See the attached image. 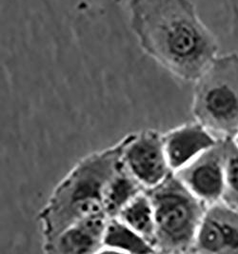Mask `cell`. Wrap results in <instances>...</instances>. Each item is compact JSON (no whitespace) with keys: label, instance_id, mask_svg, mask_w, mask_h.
<instances>
[{"label":"cell","instance_id":"7a4b0ae2","mask_svg":"<svg viewBox=\"0 0 238 254\" xmlns=\"http://www.w3.org/2000/svg\"><path fill=\"white\" fill-rule=\"evenodd\" d=\"M128 140L129 134L113 146L87 154L56 186L38 213L43 249L78 221L105 214L104 191L122 164Z\"/></svg>","mask_w":238,"mask_h":254},{"label":"cell","instance_id":"9c48e42d","mask_svg":"<svg viewBox=\"0 0 238 254\" xmlns=\"http://www.w3.org/2000/svg\"><path fill=\"white\" fill-rule=\"evenodd\" d=\"M108 217L97 214L71 225L43 249L47 254H91L102 252Z\"/></svg>","mask_w":238,"mask_h":254},{"label":"cell","instance_id":"52a82bcc","mask_svg":"<svg viewBox=\"0 0 238 254\" xmlns=\"http://www.w3.org/2000/svg\"><path fill=\"white\" fill-rule=\"evenodd\" d=\"M193 253L238 254V209L217 202L208 206Z\"/></svg>","mask_w":238,"mask_h":254},{"label":"cell","instance_id":"4fadbf2b","mask_svg":"<svg viewBox=\"0 0 238 254\" xmlns=\"http://www.w3.org/2000/svg\"><path fill=\"white\" fill-rule=\"evenodd\" d=\"M224 202L238 209V147L234 141L225 142Z\"/></svg>","mask_w":238,"mask_h":254},{"label":"cell","instance_id":"6da1fadb","mask_svg":"<svg viewBox=\"0 0 238 254\" xmlns=\"http://www.w3.org/2000/svg\"><path fill=\"white\" fill-rule=\"evenodd\" d=\"M128 12L141 50L174 77L196 81L216 59V38L191 0H129Z\"/></svg>","mask_w":238,"mask_h":254},{"label":"cell","instance_id":"ba28073f","mask_svg":"<svg viewBox=\"0 0 238 254\" xmlns=\"http://www.w3.org/2000/svg\"><path fill=\"white\" fill-rule=\"evenodd\" d=\"M170 170L174 173L217 143L213 132L199 122L184 124L162 133Z\"/></svg>","mask_w":238,"mask_h":254},{"label":"cell","instance_id":"7c38bea8","mask_svg":"<svg viewBox=\"0 0 238 254\" xmlns=\"http://www.w3.org/2000/svg\"><path fill=\"white\" fill-rule=\"evenodd\" d=\"M116 218L143 236L154 248L156 231L154 210L146 190L130 201Z\"/></svg>","mask_w":238,"mask_h":254},{"label":"cell","instance_id":"277c9868","mask_svg":"<svg viewBox=\"0 0 238 254\" xmlns=\"http://www.w3.org/2000/svg\"><path fill=\"white\" fill-rule=\"evenodd\" d=\"M193 115L212 132L238 131V57L216 58L195 81Z\"/></svg>","mask_w":238,"mask_h":254},{"label":"cell","instance_id":"3957f363","mask_svg":"<svg viewBox=\"0 0 238 254\" xmlns=\"http://www.w3.org/2000/svg\"><path fill=\"white\" fill-rule=\"evenodd\" d=\"M155 218L154 249L160 254L193 253L206 205L172 172L146 190Z\"/></svg>","mask_w":238,"mask_h":254},{"label":"cell","instance_id":"30bf717a","mask_svg":"<svg viewBox=\"0 0 238 254\" xmlns=\"http://www.w3.org/2000/svg\"><path fill=\"white\" fill-rule=\"evenodd\" d=\"M146 189L122 164L112 176L104 191V212L108 218H115L125 206Z\"/></svg>","mask_w":238,"mask_h":254},{"label":"cell","instance_id":"5b68a950","mask_svg":"<svg viewBox=\"0 0 238 254\" xmlns=\"http://www.w3.org/2000/svg\"><path fill=\"white\" fill-rule=\"evenodd\" d=\"M122 159L125 167L146 190L159 185L172 173L162 133L156 129L129 133Z\"/></svg>","mask_w":238,"mask_h":254},{"label":"cell","instance_id":"8fae6325","mask_svg":"<svg viewBox=\"0 0 238 254\" xmlns=\"http://www.w3.org/2000/svg\"><path fill=\"white\" fill-rule=\"evenodd\" d=\"M121 254H156L153 246L118 218H109L103 237L102 252Z\"/></svg>","mask_w":238,"mask_h":254},{"label":"cell","instance_id":"5bb4252c","mask_svg":"<svg viewBox=\"0 0 238 254\" xmlns=\"http://www.w3.org/2000/svg\"><path fill=\"white\" fill-rule=\"evenodd\" d=\"M234 143L237 145L238 147V131L237 132V134L235 135V139H234Z\"/></svg>","mask_w":238,"mask_h":254},{"label":"cell","instance_id":"8992f818","mask_svg":"<svg viewBox=\"0 0 238 254\" xmlns=\"http://www.w3.org/2000/svg\"><path fill=\"white\" fill-rule=\"evenodd\" d=\"M225 142L217 141L174 174L193 194L210 206L223 199L225 192Z\"/></svg>","mask_w":238,"mask_h":254}]
</instances>
